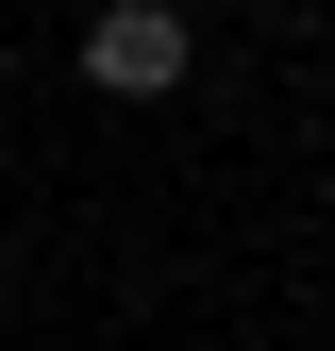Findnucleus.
<instances>
[{
    "mask_svg": "<svg viewBox=\"0 0 335 351\" xmlns=\"http://www.w3.org/2000/svg\"><path fill=\"white\" fill-rule=\"evenodd\" d=\"M84 84H101V101H168V84H185V17H168V0H101V17H84Z\"/></svg>",
    "mask_w": 335,
    "mask_h": 351,
    "instance_id": "1",
    "label": "nucleus"
}]
</instances>
